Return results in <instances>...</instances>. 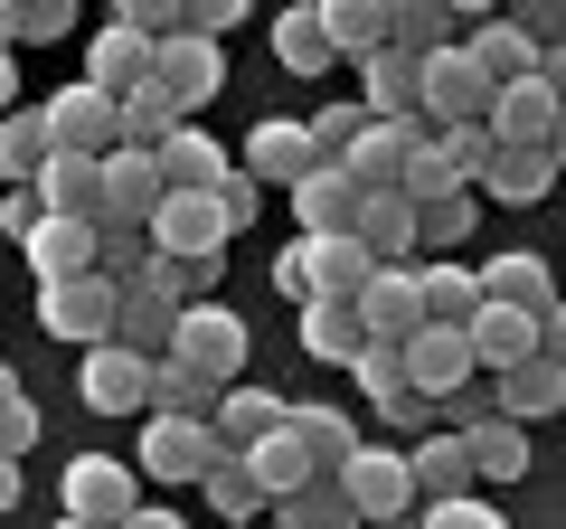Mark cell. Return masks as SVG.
I'll return each instance as SVG.
<instances>
[{
	"label": "cell",
	"mask_w": 566,
	"mask_h": 529,
	"mask_svg": "<svg viewBox=\"0 0 566 529\" xmlns=\"http://www.w3.org/2000/svg\"><path fill=\"white\" fill-rule=\"evenodd\" d=\"M199 284H208V264H180V256H142L133 274H123V284H114V293H151V303L189 312V303H199Z\"/></svg>",
	"instance_id": "obj_38"
},
{
	"label": "cell",
	"mask_w": 566,
	"mask_h": 529,
	"mask_svg": "<svg viewBox=\"0 0 566 529\" xmlns=\"http://www.w3.org/2000/svg\"><path fill=\"white\" fill-rule=\"evenodd\" d=\"M557 123H566L557 76H520V85H501V95L482 104V133H491V152H557Z\"/></svg>",
	"instance_id": "obj_4"
},
{
	"label": "cell",
	"mask_w": 566,
	"mask_h": 529,
	"mask_svg": "<svg viewBox=\"0 0 566 529\" xmlns=\"http://www.w3.org/2000/svg\"><path fill=\"white\" fill-rule=\"evenodd\" d=\"M547 189H557V152H491V162H482V180H472V199L538 208Z\"/></svg>",
	"instance_id": "obj_30"
},
{
	"label": "cell",
	"mask_w": 566,
	"mask_h": 529,
	"mask_svg": "<svg viewBox=\"0 0 566 529\" xmlns=\"http://www.w3.org/2000/svg\"><path fill=\"white\" fill-rule=\"evenodd\" d=\"M331 483H340V501L359 510L368 529H378V520H406V510H416V483H406V454H397V445H359L340 473H331Z\"/></svg>",
	"instance_id": "obj_5"
},
{
	"label": "cell",
	"mask_w": 566,
	"mask_h": 529,
	"mask_svg": "<svg viewBox=\"0 0 566 529\" xmlns=\"http://www.w3.org/2000/svg\"><path fill=\"white\" fill-rule=\"evenodd\" d=\"M463 58L482 66V85H491V95H501V85H520V76H557V58H538L520 20H482V29L463 39Z\"/></svg>",
	"instance_id": "obj_22"
},
{
	"label": "cell",
	"mask_w": 566,
	"mask_h": 529,
	"mask_svg": "<svg viewBox=\"0 0 566 529\" xmlns=\"http://www.w3.org/2000/svg\"><path fill=\"white\" fill-rule=\"evenodd\" d=\"M387 48H406V58L453 48V10H444V0H397V10H387Z\"/></svg>",
	"instance_id": "obj_39"
},
{
	"label": "cell",
	"mask_w": 566,
	"mask_h": 529,
	"mask_svg": "<svg viewBox=\"0 0 566 529\" xmlns=\"http://www.w3.org/2000/svg\"><path fill=\"white\" fill-rule=\"evenodd\" d=\"M48 152H57V143H48L39 114H0V180H10V189H29V170H39Z\"/></svg>",
	"instance_id": "obj_44"
},
{
	"label": "cell",
	"mask_w": 566,
	"mask_h": 529,
	"mask_svg": "<svg viewBox=\"0 0 566 529\" xmlns=\"http://www.w3.org/2000/svg\"><path fill=\"white\" fill-rule=\"evenodd\" d=\"M66 29H76V0H20V10H10V48H48V39H66Z\"/></svg>",
	"instance_id": "obj_49"
},
{
	"label": "cell",
	"mask_w": 566,
	"mask_h": 529,
	"mask_svg": "<svg viewBox=\"0 0 566 529\" xmlns=\"http://www.w3.org/2000/svg\"><path fill=\"white\" fill-rule=\"evenodd\" d=\"M283 435L303 445L312 473H340L349 454H359V416H349V407H322V397H312V407H283Z\"/></svg>",
	"instance_id": "obj_26"
},
{
	"label": "cell",
	"mask_w": 566,
	"mask_h": 529,
	"mask_svg": "<svg viewBox=\"0 0 566 529\" xmlns=\"http://www.w3.org/2000/svg\"><path fill=\"white\" fill-rule=\"evenodd\" d=\"M39 322H48V341L95 350L104 331H114V284H104V274H66V284H39Z\"/></svg>",
	"instance_id": "obj_10"
},
{
	"label": "cell",
	"mask_w": 566,
	"mask_h": 529,
	"mask_svg": "<svg viewBox=\"0 0 566 529\" xmlns=\"http://www.w3.org/2000/svg\"><path fill=\"white\" fill-rule=\"evenodd\" d=\"M303 350L331 360V369H349V360H359V312H349V303H303Z\"/></svg>",
	"instance_id": "obj_42"
},
{
	"label": "cell",
	"mask_w": 566,
	"mask_h": 529,
	"mask_svg": "<svg viewBox=\"0 0 566 529\" xmlns=\"http://www.w3.org/2000/svg\"><path fill=\"white\" fill-rule=\"evenodd\" d=\"M463 350H472V369H491V378H510L520 360H538V312L482 303V312L463 322Z\"/></svg>",
	"instance_id": "obj_20"
},
{
	"label": "cell",
	"mask_w": 566,
	"mask_h": 529,
	"mask_svg": "<svg viewBox=\"0 0 566 529\" xmlns=\"http://www.w3.org/2000/svg\"><path fill=\"white\" fill-rule=\"evenodd\" d=\"M416 303H424V322L463 331L472 312H482V284H472V264H453V256H424V264H416Z\"/></svg>",
	"instance_id": "obj_32"
},
{
	"label": "cell",
	"mask_w": 566,
	"mask_h": 529,
	"mask_svg": "<svg viewBox=\"0 0 566 529\" xmlns=\"http://www.w3.org/2000/svg\"><path fill=\"white\" fill-rule=\"evenodd\" d=\"M359 397L368 407H387V397H406V360H397V341H359Z\"/></svg>",
	"instance_id": "obj_48"
},
{
	"label": "cell",
	"mask_w": 566,
	"mask_h": 529,
	"mask_svg": "<svg viewBox=\"0 0 566 529\" xmlns=\"http://www.w3.org/2000/svg\"><path fill=\"white\" fill-rule=\"evenodd\" d=\"M557 407H566V369L547 360V350H538V360H520L501 387H491V416H501V426H547Z\"/></svg>",
	"instance_id": "obj_24"
},
{
	"label": "cell",
	"mask_w": 566,
	"mask_h": 529,
	"mask_svg": "<svg viewBox=\"0 0 566 529\" xmlns=\"http://www.w3.org/2000/svg\"><path fill=\"white\" fill-rule=\"evenodd\" d=\"M57 501H66V520L114 529L123 510H133V464H114V454H76V464H66V483H57Z\"/></svg>",
	"instance_id": "obj_14"
},
{
	"label": "cell",
	"mask_w": 566,
	"mask_h": 529,
	"mask_svg": "<svg viewBox=\"0 0 566 529\" xmlns=\"http://www.w3.org/2000/svg\"><path fill=\"white\" fill-rule=\"evenodd\" d=\"M274 520H283V529H359V510L340 501V483H331V473H312L293 501H274Z\"/></svg>",
	"instance_id": "obj_41"
},
{
	"label": "cell",
	"mask_w": 566,
	"mask_h": 529,
	"mask_svg": "<svg viewBox=\"0 0 566 529\" xmlns=\"http://www.w3.org/2000/svg\"><path fill=\"white\" fill-rule=\"evenodd\" d=\"M303 133H312V152H322V162H340L349 133H359V104H322V114H303Z\"/></svg>",
	"instance_id": "obj_51"
},
{
	"label": "cell",
	"mask_w": 566,
	"mask_h": 529,
	"mask_svg": "<svg viewBox=\"0 0 566 529\" xmlns=\"http://www.w3.org/2000/svg\"><path fill=\"white\" fill-rule=\"evenodd\" d=\"M57 529H95V520H66V510H57Z\"/></svg>",
	"instance_id": "obj_61"
},
{
	"label": "cell",
	"mask_w": 566,
	"mask_h": 529,
	"mask_svg": "<svg viewBox=\"0 0 566 529\" xmlns=\"http://www.w3.org/2000/svg\"><path fill=\"white\" fill-rule=\"evenodd\" d=\"M274 66H293V76H322V66H340V58H331V39H322V20H312V0L274 20Z\"/></svg>",
	"instance_id": "obj_40"
},
{
	"label": "cell",
	"mask_w": 566,
	"mask_h": 529,
	"mask_svg": "<svg viewBox=\"0 0 566 529\" xmlns=\"http://www.w3.org/2000/svg\"><path fill=\"white\" fill-rule=\"evenodd\" d=\"M359 341H406V331H424V303H416V264H378L359 284Z\"/></svg>",
	"instance_id": "obj_19"
},
{
	"label": "cell",
	"mask_w": 566,
	"mask_h": 529,
	"mask_svg": "<svg viewBox=\"0 0 566 529\" xmlns=\"http://www.w3.org/2000/svg\"><path fill=\"white\" fill-rule=\"evenodd\" d=\"M142 85H151V95H161L170 114L189 123V114H208V104L227 95V58H218L208 39H189V29H180V39H161V48H151V66H142Z\"/></svg>",
	"instance_id": "obj_2"
},
{
	"label": "cell",
	"mask_w": 566,
	"mask_h": 529,
	"mask_svg": "<svg viewBox=\"0 0 566 529\" xmlns=\"http://www.w3.org/2000/svg\"><path fill=\"white\" fill-rule=\"evenodd\" d=\"M114 114H123V152H161V143H170V123H180L161 95H151V85H142V95H123Z\"/></svg>",
	"instance_id": "obj_47"
},
{
	"label": "cell",
	"mask_w": 566,
	"mask_h": 529,
	"mask_svg": "<svg viewBox=\"0 0 566 529\" xmlns=\"http://www.w3.org/2000/svg\"><path fill=\"white\" fill-rule=\"evenodd\" d=\"M29 199H39L48 218H85L95 227L104 218V170L85 162V152H48V162L29 170Z\"/></svg>",
	"instance_id": "obj_18"
},
{
	"label": "cell",
	"mask_w": 566,
	"mask_h": 529,
	"mask_svg": "<svg viewBox=\"0 0 566 529\" xmlns=\"http://www.w3.org/2000/svg\"><path fill=\"white\" fill-rule=\"evenodd\" d=\"M397 360H406V397H424V407H444L453 387H472V350H463V331H444V322L406 331Z\"/></svg>",
	"instance_id": "obj_8"
},
{
	"label": "cell",
	"mask_w": 566,
	"mask_h": 529,
	"mask_svg": "<svg viewBox=\"0 0 566 529\" xmlns=\"http://www.w3.org/2000/svg\"><path fill=\"white\" fill-rule=\"evenodd\" d=\"M10 397H29V387H20V369H10V360H0V407H10Z\"/></svg>",
	"instance_id": "obj_59"
},
{
	"label": "cell",
	"mask_w": 566,
	"mask_h": 529,
	"mask_svg": "<svg viewBox=\"0 0 566 529\" xmlns=\"http://www.w3.org/2000/svg\"><path fill=\"white\" fill-rule=\"evenodd\" d=\"M312 162H322V152H312V133H303L293 114H274V123H255V133H245V162H237V170H245L255 189H293Z\"/></svg>",
	"instance_id": "obj_21"
},
{
	"label": "cell",
	"mask_w": 566,
	"mask_h": 529,
	"mask_svg": "<svg viewBox=\"0 0 566 529\" xmlns=\"http://www.w3.org/2000/svg\"><path fill=\"white\" fill-rule=\"evenodd\" d=\"M368 274H378V264H368L359 237H303V246H283V256H274V293L293 312H303V303H359Z\"/></svg>",
	"instance_id": "obj_1"
},
{
	"label": "cell",
	"mask_w": 566,
	"mask_h": 529,
	"mask_svg": "<svg viewBox=\"0 0 566 529\" xmlns=\"http://www.w3.org/2000/svg\"><path fill=\"white\" fill-rule=\"evenodd\" d=\"M416 143H424V123H378V114H359V133H349L340 170H349L359 189H397L406 162H416Z\"/></svg>",
	"instance_id": "obj_13"
},
{
	"label": "cell",
	"mask_w": 566,
	"mask_h": 529,
	"mask_svg": "<svg viewBox=\"0 0 566 529\" xmlns=\"http://www.w3.org/2000/svg\"><path fill=\"white\" fill-rule=\"evenodd\" d=\"M482 104H491V85L463 48H434L416 66V123H482Z\"/></svg>",
	"instance_id": "obj_7"
},
{
	"label": "cell",
	"mask_w": 566,
	"mask_h": 529,
	"mask_svg": "<svg viewBox=\"0 0 566 529\" xmlns=\"http://www.w3.org/2000/svg\"><path fill=\"white\" fill-rule=\"evenodd\" d=\"M142 256H151V237H142L133 218H95V274H104V284H123Z\"/></svg>",
	"instance_id": "obj_46"
},
{
	"label": "cell",
	"mask_w": 566,
	"mask_h": 529,
	"mask_svg": "<svg viewBox=\"0 0 566 529\" xmlns=\"http://www.w3.org/2000/svg\"><path fill=\"white\" fill-rule=\"evenodd\" d=\"M85 407H95V416H151V360L95 341V350H85Z\"/></svg>",
	"instance_id": "obj_16"
},
{
	"label": "cell",
	"mask_w": 566,
	"mask_h": 529,
	"mask_svg": "<svg viewBox=\"0 0 566 529\" xmlns=\"http://www.w3.org/2000/svg\"><path fill=\"white\" fill-rule=\"evenodd\" d=\"M416 529H510V510L501 501H416Z\"/></svg>",
	"instance_id": "obj_50"
},
{
	"label": "cell",
	"mask_w": 566,
	"mask_h": 529,
	"mask_svg": "<svg viewBox=\"0 0 566 529\" xmlns=\"http://www.w3.org/2000/svg\"><path fill=\"white\" fill-rule=\"evenodd\" d=\"M0 510H20V464L0 454Z\"/></svg>",
	"instance_id": "obj_58"
},
{
	"label": "cell",
	"mask_w": 566,
	"mask_h": 529,
	"mask_svg": "<svg viewBox=\"0 0 566 529\" xmlns=\"http://www.w3.org/2000/svg\"><path fill=\"white\" fill-rule=\"evenodd\" d=\"M114 529H189V520H180V510H161V501H133Z\"/></svg>",
	"instance_id": "obj_55"
},
{
	"label": "cell",
	"mask_w": 566,
	"mask_h": 529,
	"mask_svg": "<svg viewBox=\"0 0 566 529\" xmlns=\"http://www.w3.org/2000/svg\"><path fill=\"white\" fill-rule=\"evenodd\" d=\"M0 48H10V0H0Z\"/></svg>",
	"instance_id": "obj_60"
},
{
	"label": "cell",
	"mask_w": 566,
	"mask_h": 529,
	"mask_svg": "<svg viewBox=\"0 0 566 529\" xmlns=\"http://www.w3.org/2000/svg\"><path fill=\"white\" fill-rule=\"evenodd\" d=\"M472 284H482V303H510V312H547V303H557V284H547V256H538V246H510V256L472 264Z\"/></svg>",
	"instance_id": "obj_25"
},
{
	"label": "cell",
	"mask_w": 566,
	"mask_h": 529,
	"mask_svg": "<svg viewBox=\"0 0 566 529\" xmlns=\"http://www.w3.org/2000/svg\"><path fill=\"white\" fill-rule=\"evenodd\" d=\"M349 237L368 246V264H406V256H416V208H406L397 189H368V199H359V227H349Z\"/></svg>",
	"instance_id": "obj_33"
},
{
	"label": "cell",
	"mask_w": 566,
	"mask_h": 529,
	"mask_svg": "<svg viewBox=\"0 0 566 529\" xmlns=\"http://www.w3.org/2000/svg\"><path fill=\"white\" fill-rule=\"evenodd\" d=\"M208 199H218V218H227V237H237V227H255V218H264V189L245 180V170H227V180L208 189Z\"/></svg>",
	"instance_id": "obj_52"
},
{
	"label": "cell",
	"mask_w": 566,
	"mask_h": 529,
	"mask_svg": "<svg viewBox=\"0 0 566 529\" xmlns=\"http://www.w3.org/2000/svg\"><path fill=\"white\" fill-rule=\"evenodd\" d=\"M39 123H48V143H57V152H85V162H104V152L123 143V114L95 95V85H57V95L39 104Z\"/></svg>",
	"instance_id": "obj_9"
},
{
	"label": "cell",
	"mask_w": 566,
	"mask_h": 529,
	"mask_svg": "<svg viewBox=\"0 0 566 529\" xmlns=\"http://www.w3.org/2000/svg\"><path fill=\"white\" fill-rule=\"evenodd\" d=\"M237 464H245V483L264 491V510H274V501H293V491L312 483V464H303V445H293V435H283V426H274V435H255V445H245Z\"/></svg>",
	"instance_id": "obj_35"
},
{
	"label": "cell",
	"mask_w": 566,
	"mask_h": 529,
	"mask_svg": "<svg viewBox=\"0 0 566 529\" xmlns=\"http://www.w3.org/2000/svg\"><path fill=\"white\" fill-rule=\"evenodd\" d=\"M208 464H218L208 416H151L142 426V483H199Z\"/></svg>",
	"instance_id": "obj_12"
},
{
	"label": "cell",
	"mask_w": 566,
	"mask_h": 529,
	"mask_svg": "<svg viewBox=\"0 0 566 529\" xmlns=\"http://www.w3.org/2000/svg\"><path fill=\"white\" fill-rule=\"evenodd\" d=\"M208 407H218V387H208L199 369L151 360V416H208Z\"/></svg>",
	"instance_id": "obj_45"
},
{
	"label": "cell",
	"mask_w": 566,
	"mask_h": 529,
	"mask_svg": "<svg viewBox=\"0 0 566 529\" xmlns=\"http://www.w3.org/2000/svg\"><path fill=\"white\" fill-rule=\"evenodd\" d=\"M199 491H208V510H218L227 529H255V510H264V491L245 483V464H227V454H218V464L199 473Z\"/></svg>",
	"instance_id": "obj_43"
},
{
	"label": "cell",
	"mask_w": 566,
	"mask_h": 529,
	"mask_svg": "<svg viewBox=\"0 0 566 529\" xmlns=\"http://www.w3.org/2000/svg\"><path fill=\"white\" fill-rule=\"evenodd\" d=\"M142 66H151V39L114 10V20L95 29V48H85V76H76V85H95L104 104H123V95H142Z\"/></svg>",
	"instance_id": "obj_15"
},
{
	"label": "cell",
	"mask_w": 566,
	"mask_h": 529,
	"mask_svg": "<svg viewBox=\"0 0 566 529\" xmlns=\"http://www.w3.org/2000/svg\"><path fill=\"white\" fill-rule=\"evenodd\" d=\"M10 104H20V58L0 48V114H10Z\"/></svg>",
	"instance_id": "obj_57"
},
{
	"label": "cell",
	"mask_w": 566,
	"mask_h": 529,
	"mask_svg": "<svg viewBox=\"0 0 566 529\" xmlns=\"http://www.w3.org/2000/svg\"><path fill=\"white\" fill-rule=\"evenodd\" d=\"M453 435H463V464H472V483H520V473H528V426L472 416V426H453Z\"/></svg>",
	"instance_id": "obj_31"
},
{
	"label": "cell",
	"mask_w": 566,
	"mask_h": 529,
	"mask_svg": "<svg viewBox=\"0 0 566 529\" xmlns=\"http://www.w3.org/2000/svg\"><path fill=\"white\" fill-rule=\"evenodd\" d=\"M274 426H283V397H274V387H245V378L218 387V407H208V445H218L227 464H237L255 435H274Z\"/></svg>",
	"instance_id": "obj_23"
},
{
	"label": "cell",
	"mask_w": 566,
	"mask_h": 529,
	"mask_svg": "<svg viewBox=\"0 0 566 529\" xmlns=\"http://www.w3.org/2000/svg\"><path fill=\"white\" fill-rule=\"evenodd\" d=\"M104 218H133V227H151V208H161L170 199V189H161V170H151V152H104Z\"/></svg>",
	"instance_id": "obj_27"
},
{
	"label": "cell",
	"mask_w": 566,
	"mask_h": 529,
	"mask_svg": "<svg viewBox=\"0 0 566 529\" xmlns=\"http://www.w3.org/2000/svg\"><path fill=\"white\" fill-rule=\"evenodd\" d=\"M406 208H416V246H424V256L463 246L472 218H482V199H472V189H434V199H406Z\"/></svg>",
	"instance_id": "obj_37"
},
{
	"label": "cell",
	"mask_w": 566,
	"mask_h": 529,
	"mask_svg": "<svg viewBox=\"0 0 566 529\" xmlns=\"http://www.w3.org/2000/svg\"><path fill=\"white\" fill-rule=\"evenodd\" d=\"M39 218H48V208L29 199V189H10V199H0V227H10V237H29V227H39Z\"/></svg>",
	"instance_id": "obj_54"
},
{
	"label": "cell",
	"mask_w": 566,
	"mask_h": 529,
	"mask_svg": "<svg viewBox=\"0 0 566 529\" xmlns=\"http://www.w3.org/2000/svg\"><path fill=\"white\" fill-rule=\"evenodd\" d=\"M39 426H48V416L29 407V397H10V407H0V454H10V464H20V454L39 445Z\"/></svg>",
	"instance_id": "obj_53"
},
{
	"label": "cell",
	"mask_w": 566,
	"mask_h": 529,
	"mask_svg": "<svg viewBox=\"0 0 566 529\" xmlns=\"http://www.w3.org/2000/svg\"><path fill=\"white\" fill-rule=\"evenodd\" d=\"M151 256H180V264H208L218 274V256H227V218H218V199H189V189H170L161 208H151Z\"/></svg>",
	"instance_id": "obj_6"
},
{
	"label": "cell",
	"mask_w": 566,
	"mask_h": 529,
	"mask_svg": "<svg viewBox=\"0 0 566 529\" xmlns=\"http://www.w3.org/2000/svg\"><path fill=\"white\" fill-rule=\"evenodd\" d=\"M20 246H29V274H39V284H66V274H95V227H85V218H39Z\"/></svg>",
	"instance_id": "obj_28"
},
{
	"label": "cell",
	"mask_w": 566,
	"mask_h": 529,
	"mask_svg": "<svg viewBox=\"0 0 566 529\" xmlns=\"http://www.w3.org/2000/svg\"><path fill=\"white\" fill-rule=\"evenodd\" d=\"M151 170H161V189H189V199H208V189H218L237 162H227V143L208 133V123H170V143L151 152Z\"/></svg>",
	"instance_id": "obj_17"
},
{
	"label": "cell",
	"mask_w": 566,
	"mask_h": 529,
	"mask_svg": "<svg viewBox=\"0 0 566 529\" xmlns=\"http://www.w3.org/2000/svg\"><path fill=\"white\" fill-rule=\"evenodd\" d=\"M359 199H368V189L349 180L340 162H312L303 180L283 189V208L303 218V237H349V227H359Z\"/></svg>",
	"instance_id": "obj_11"
},
{
	"label": "cell",
	"mask_w": 566,
	"mask_h": 529,
	"mask_svg": "<svg viewBox=\"0 0 566 529\" xmlns=\"http://www.w3.org/2000/svg\"><path fill=\"white\" fill-rule=\"evenodd\" d=\"M406 483H416V501H463V491H472V464H463V435H453V426L416 435V454H406Z\"/></svg>",
	"instance_id": "obj_29"
},
{
	"label": "cell",
	"mask_w": 566,
	"mask_h": 529,
	"mask_svg": "<svg viewBox=\"0 0 566 529\" xmlns=\"http://www.w3.org/2000/svg\"><path fill=\"white\" fill-rule=\"evenodd\" d=\"M482 162H491V133H482V123H434V133H424V170H434V180L472 189V180H482Z\"/></svg>",
	"instance_id": "obj_36"
},
{
	"label": "cell",
	"mask_w": 566,
	"mask_h": 529,
	"mask_svg": "<svg viewBox=\"0 0 566 529\" xmlns=\"http://www.w3.org/2000/svg\"><path fill=\"white\" fill-rule=\"evenodd\" d=\"M161 360H180V369H199L208 387H237L245 378V322L227 303H189L180 322H170V350Z\"/></svg>",
	"instance_id": "obj_3"
},
{
	"label": "cell",
	"mask_w": 566,
	"mask_h": 529,
	"mask_svg": "<svg viewBox=\"0 0 566 529\" xmlns=\"http://www.w3.org/2000/svg\"><path fill=\"white\" fill-rule=\"evenodd\" d=\"M312 20H322V39H331V58H378L387 48V10L378 0H312Z\"/></svg>",
	"instance_id": "obj_34"
},
{
	"label": "cell",
	"mask_w": 566,
	"mask_h": 529,
	"mask_svg": "<svg viewBox=\"0 0 566 529\" xmlns=\"http://www.w3.org/2000/svg\"><path fill=\"white\" fill-rule=\"evenodd\" d=\"M387 426H416V435H434V407H424V397H387Z\"/></svg>",
	"instance_id": "obj_56"
}]
</instances>
